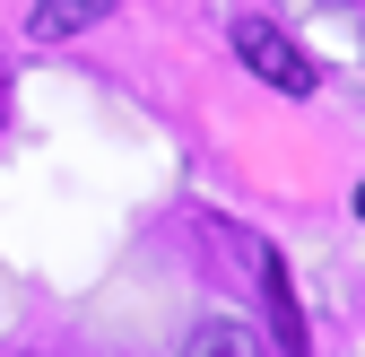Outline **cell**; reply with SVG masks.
I'll use <instances>...</instances> for the list:
<instances>
[{"label": "cell", "instance_id": "cell-4", "mask_svg": "<svg viewBox=\"0 0 365 357\" xmlns=\"http://www.w3.org/2000/svg\"><path fill=\"white\" fill-rule=\"evenodd\" d=\"M174 357H252V331H244L235 314H209V323H200L192 340H182Z\"/></svg>", "mask_w": 365, "mask_h": 357}, {"label": "cell", "instance_id": "cell-1", "mask_svg": "<svg viewBox=\"0 0 365 357\" xmlns=\"http://www.w3.org/2000/svg\"><path fill=\"white\" fill-rule=\"evenodd\" d=\"M235 61L261 87H279V96H313V87H322V70L304 61V44L287 26H269V18H235Z\"/></svg>", "mask_w": 365, "mask_h": 357}, {"label": "cell", "instance_id": "cell-2", "mask_svg": "<svg viewBox=\"0 0 365 357\" xmlns=\"http://www.w3.org/2000/svg\"><path fill=\"white\" fill-rule=\"evenodd\" d=\"M96 18H105V0H35V9H26V35L35 44H61V35H87Z\"/></svg>", "mask_w": 365, "mask_h": 357}, {"label": "cell", "instance_id": "cell-5", "mask_svg": "<svg viewBox=\"0 0 365 357\" xmlns=\"http://www.w3.org/2000/svg\"><path fill=\"white\" fill-rule=\"evenodd\" d=\"M356 218H365V183H356Z\"/></svg>", "mask_w": 365, "mask_h": 357}, {"label": "cell", "instance_id": "cell-3", "mask_svg": "<svg viewBox=\"0 0 365 357\" xmlns=\"http://www.w3.org/2000/svg\"><path fill=\"white\" fill-rule=\"evenodd\" d=\"M261 296H269V331H279V348L304 357V314H296V288H287L279 261H261Z\"/></svg>", "mask_w": 365, "mask_h": 357}]
</instances>
